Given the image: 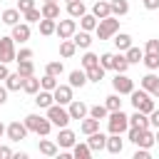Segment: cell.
<instances>
[{
  "mask_svg": "<svg viewBox=\"0 0 159 159\" xmlns=\"http://www.w3.org/2000/svg\"><path fill=\"white\" fill-rule=\"evenodd\" d=\"M45 117H47V119L52 122V127H57V129H62V127H67V124L72 122L67 107H65V104H57V102H52V104L45 109Z\"/></svg>",
  "mask_w": 159,
  "mask_h": 159,
  "instance_id": "1",
  "label": "cell"
},
{
  "mask_svg": "<svg viewBox=\"0 0 159 159\" xmlns=\"http://www.w3.org/2000/svg\"><path fill=\"white\" fill-rule=\"evenodd\" d=\"M114 32H119V17L114 15H107L102 20H97V27H94V35L99 40H112Z\"/></svg>",
  "mask_w": 159,
  "mask_h": 159,
  "instance_id": "2",
  "label": "cell"
},
{
  "mask_svg": "<svg viewBox=\"0 0 159 159\" xmlns=\"http://www.w3.org/2000/svg\"><path fill=\"white\" fill-rule=\"evenodd\" d=\"M22 122H25L27 132H35L37 137H47L50 129H52V122H50L47 117H42V114H27Z\"/></svg>",
  "mask_w": 159,
  "mask_h": 159,
  "instance_id": "3",
  "label": "cell"
},
{
  "mask_svg": "<svg viewBox=\"0 0 159 159\" xmlns=\"http://www.w3.org/2000/svg\"><path fill=\"white\" fill-rule=\"evenodd\" d=\"M107 129L109 134H124L129 129V117L122 112V109H114L107 114Z\"/></svg>",
  "mask_w": 159,
  "mask_h": 159,
  "instance_id": "4",
  "label": "cell"
},
{
  "mask_svg": "<svg viewBox=\"0 0 159 159\" xmlns=\"http://www.w3.org/2000/svg\"><path fill=\"white\" fill-rule=\"evenodd\" d=\"M5 137H7L10 142H22V139L27 137V127H25V122H20V119L10 122V124L5 127Z\"/></svg>",
  "mask_w": 159,
  "mask_h": 159,
  "instance_id": "5",
  "label": "cell"
},
{
  "mask_svg": "<svg viewBox=\"0 0 159 159\" xmlns=\"http://www.w3.org/2000/svg\"><path fill=\"white\" fill-rule=\"evenodd\" d=\"M15 40L7 35V37H0V62H5V65H10V62H15Z\"/></svg>",
  "mask_w": 159,
  "mask_h": 159,
  "instance_id": "6",
  "label": "cell"
},
{
  "mask_svg": "<svg viewBox=\"0 0 159 159\" xmlns=\"http://www.w3.org/2000/svg\"><path fill=\"white\" fill-rule=\"evenodd\" d=\"M75 32H77V20H75V17H70V20H57L55 35H57L60 40H70Z\"/></svg>",
  "mask_w": 159,
  "mask_h": 159,
  "instance_id": "7",
  "label": "cell"
},
{
  "mask_svg": "<svg viewBox=\"0 0 159 159\" xmlns=\"http://www.w3.org/2000/svg\"><path fill=\"white\" fill-rule=\"evenodd\" d=\"M112 87H114V92H119V94H129V92L134 89V80L127 77V72H117L114 80H112Z\"/></svg>",
  "mask_w": 159,
  "mask_h": 159,
  "instance_id": "8",
  "label": "cell"
},
{
  "mask_svg": "<svg viewBox=\"0 0 159 159\" xmlns=\"http://www.w3.org/2000/svg\"><path fill=\"white\" fill-rule=\"evenodd\" d=\"M30 35H32V30H30V22H17V25H12V32H10V37L15 40V45H25V42L30 40Z\"/></svg>",
  "mask_w": 159,
  "mask_h": 159,
  "instance_id": "9",
  "label": "cell"
},
{
  "mask_svg": "<svg viewBox=\"0 0 159 159\" xmlns=\"http://www.w3.org/2000/svg\"><path fill=\"white\" fill-rule=\"evenodd\" d=\"M139 87H142V89H147L152 97H159V75H154V72L144 75V77L139 80Z\"/></svg>",
  "mask_w": 159,
  "mask_h": 159,
  "instance_id": "10",
  "label": "cell"
},
{
  "mask_svg": "<svg viewBox=\"0 0 159 159\" xmlns=\"http://www.w3.org/2000/svg\"><path fill=\"white\" fill-rule=\"evenodd\" d=\"M52 97H55V102H57V104H65V107L75 99V97H72V87H70V84H57V87L52 89Z\"/></svg>",
  "mask_w": 159,
  "mask_h": 159,
  "instance_id": "11",
  "label": "cell"
},
{
  "mask_svg": "<svg viewBox=\"0 0 159 159\" xmlns=\"http://www.w3.org/2000/svg\"><path fill=\"white\" fill-rule=\"evenodd\" d=\"M55 142H57V147H60V149H72V144L77 142V134H75L72 129L62 127V129L57 132V139H55Z\"/></svg>",
  "mask_w": 159,
  "mask_h": 159,
  "instance_id": "12",
  "label": "cell"
},
{
  "mask_svg": "<svg viewBox=\"0 0 159 159\" xmlns=\"http://www.w3.org/2000/svg\"><path fill=\"white\" fill-rule=\"evenodd\" d=\"M67 112H70L72 119H84V117L89 114V107H87L84 102H80V99H72V102L67 104Z\"/></svg>",
  "mask_w": 159,
  "mask_h": 159,
  "instance_id": "13",
  "label": "cell"
},
{
  "mask_svg": "<svg viewBox=\"0 0 159 159\" xmlns=\"http://www.w3.org/2000/svg\"><path fill=\"white\" fill-rule=\"evenodd\" d=\"M87 144H89V149H92V152H102V149H104V144H107V134H102V132L97 129V132L87 134Z\"/></svg>",
  "mask_w": 159,
  "mask_h": 159,
  "instance_id": "14",
  "label": "cell"
},
{
  "mask_svg": "<svg viewBox=\"0 0 159 159\" xmlns=\"http://www.w3.org/2000/svg\"><path fill=\"white\" fill-rule=\"evenodd\" d=\"M20 20H22V12H20L17 7H7V10L0 12V22H5V25H10V27L17 25Z\"/></svg>",
  "mask_w": 159,
  "mask_h": 159,
  "instance_id": "15",
  "label": "cell"
},
{
  "mask_svg": "<svg viewBox=\"0 0 159 159\" xmlns=\"http://www.w3.org/2000/svg\"><path fill=\"white\" fill-rule=\"evenodd\" d=\"M104 149H107L109 154H122V149H124V139H122V134H109Z\"/></svg>",
  "mask_w": 159,
  "mask_h": 159,
  "instance_id": "16",
  "label": "cell"
},
{
  "mask_svg": "<svg viewBox=\"0 0 159 159\" xmlns=\"http://www.w3.org/2000/svg\"><path fill=\"white\" fill-rule=\"evenodd\" d=\"M72 42L77 45V50H89V45H92V35H89L87 30H77V32L72 35Z\"/></svg>",
  "mask_w": 159,
  "mask_h": 159,
  "instance_id": "17",
  "label": "cell"
},
{
  "mask_svg": "<svg viewBox=\"0 0 159 159\" xmlns=\"http://www.w3.org/2000/svg\"><path fill=\"white\" fill-rule=\"evenodd\" d=\"M67 84H70L72 89H77V87L82 89V87L87 84V72H84V70H72V72H70V82H67Z\"/></svg>",
  "mask_w": 159,
  "mask_h": 159,
  "instance_id": "18",
  "label": "cell"
},
{
  "mask_svg": "<svg viewBox=\"0 0 159 159\" xmlns=\"http://www.w3.org/2000/svg\"><path fill=\"white\" fill-rule=\"evenodd\" d=\"M22 75L20 72H10L7 77H5V87H7V92H20L22 89Z\"/></svg>",
  "mask_w": 159,
  "mask_h": 159,
  "instance_id": "19",
  "label": "cell"
},
{
  "mask_svg": "<svg viewBox=\"0 0 159 159\" xmlns=\"http://www.w3.org/2000/svg\"><path fill=\"white\" fill-rule=\"evenodd\" d=\"M52 102H55V97H52L50 89H37V92H35V104H37L40 109H47Z\"/></svg>",
  "mask_w": 159,
  "mask_h": 159,
  "instance_id": "20",
  "label": "cell"
},
{
  "mask_svg": "<svg viewBox=\"0 0 159 159\" xmlns=\"http://www.w3.org/2000/svg\"><path fill=\"white\" fill-rule=\"evenodd\" d=\"M37 149H40V154H45V157H57V152H60L57 142H52V139H40V142H37Z\"/></svg>",
  "mask_w": 159,
  "mask_h": 159,
  "instance_id": "21",
  "label": "cell"
},
{
  "mask_svg": "<svg viewBox=\"0 0 159 159\" xmlns=\"http://www.w3.org/2000/svg\"><path fill=\"white\" fill-rule=\"evenodd\" d=\"M92 15H94L97 20H102V17H107V15H112V7H109V0H97V2L92 5Z\"/></svg>",
  "mask_w": 159,
  "mask_h": 159,
  "instance_id": "22",
  "label": "cell"
},
{
  "mask_svg": "<svg viewBox=\"0 0 159 159\" xmlns=\"http://www.w3.org/2000/svg\"><path fill=\"white\" fill-rule=\"evenodd\" d=\"M112 42H114L117 52H124L127 47H132V35H127V32H114Z\"/></svg>",
  "mask_w": 159,
  "mask_h": 159,
  "instance_id": "23",
  "label": "cell"
},
{
  "mask_svg": "<svg viewBox=\"0 0 159 159\" xmlns=\"http://www.w3.org/2000/svg\"><path fill=\"white\" fill-rule=\"evenodd\" d=\"M72 157H75V159H89V157H92L89 144H87V142H75V144H72Z\"/></svg>",
  "mask_w": 159,
  "mask_h": 159,
  "instance_id": "24",
  "label": "cell"
},
{
  "mask_svg": "<svg viewBox=\"0 0 159 159\" xmlns=\"http://www.w3.org/2000/svg\"><path fill=\"white\" fill-rule=\"evenodd\" d=\"M40 12H42V17L57 20V17H60V2H42V5H40Z\"/></svg>",
  "mask_w": 159,
  "mask_h": 159,
  "instance_id": "25",
  "label": "cell"
},
{
  "mask_svg": "<svg viewBox=\"0 0 159 159\" xmlns=\"http://www.w3.org/2000/svg\"><path fill=\"white\" fill-rule=\"evenodd\" d=\"M84 12H87V7H84V0H75V2H67V15H70V17L80 20Z\"/></svg>",
  "mask_w": 159,
  "mask_h": 159,
  "instance_id": "26",
  "label": "cell"
},
{
  "mask_svg": "<svg viewBox=\"0 0 159 159\" xmlns=\"http://www.w3.org/2000/svg\"><path fill=\"white\" fill-rule=\"evenodd\" d=\"M129 127H142V129H147V127H152V124H149V114H144V112H139V109H134V114L129 117Z\"/></svg>",
  "mask_w": 159,
  "mask_h": 159,
  "instance_id": "27",
  "label": "cell"
},
{
  "mask_svg": "<svg viewBox=\"0 0 159 159\" xmlns=\"http://www.w3.org/2000/svg\"><path fill=\"white\" fill-rule=\"evenodd\" d=\"M37 27H40V35H42V37H50V35H55V27H57V20H50V17H42V20L37 22Z\"/></svg>",
  "mask_w": 159,
  "mask_h": 159,
  "instance_id": "28",
  "label": "cell"
},
{
  "mask_svg": "<svg viewBox=\"0 0 159 159\" xmlns=\"http://www.w3.org/2000/svg\"><path fill=\"white\" fill-rule=\"evenodd\" d=\"M75 52H77V45L72 42V37L70 40H60V57L70 60V57H75Z\"/></svg>",
  "mask_w": 159,
  "mask_h": 159,
  "instance_id": "29",
  "label": "cell"
},
{
  "mask_svg": "<svg viewBox=\"0 0 159 159\" xmlns=\"http://www.w3.org/2000/svg\"><path fill=\"white\" fill-rule=\"evenodd\" d=\"M109 7H112V15L114 17H124L129 12V2L127 0H109Z\"/></svg>",
  "mask_w": 159,
  "mask_h": 159,
  "instance_id": "30",
  "label": "cell"
},
{
  "mask_svg": "<svg viewBox=\"0 0 159 159\" xmlns=\"http://www.w3.org/2000/svg\"><path fill=\"white\" fill-rule=\"evenodd\" d=\"M124 57H127V62H129V65H139V62H142V57H144V50H139V47H134V45H132V47H127V50H124Z\"/></svg>",
  "mask_w": 159,
  "mask_h": 159,
  "instance_id": "31",
  "label": "cell"
},
{
  "mask_svg": "<svg viewBox=\"0 0 159 159\" xmlns=\"http://www.w3.org/2000/svg\"><path fill=\"white\" fill-rule=\"evenodd\" d=\"M84 72H87V82H97V84H99V82L104 80V72H107V70H104L102 65H94V67H89V70H84Z\"/></svg>",
  "mask_w": 159,
  "mask_h": 159,
  "instance_id": "32",
  "label": "cell"
},
{
  "mask_svg": "<svg viewBox=\"0 0 159 159\" xmlns=\"http://www.w3.org/2000/svg\"><path fill=\"white\" fill-rule=\"evenodd\" d=\"M37 89H40V80H37L35 75H30V77L22 80V92H25V94H32V97H35Z\"/></svg>",
  "mask_w": 159,
  "mask_h": 159,
  "instance_id": "33",
  "label": "cell"
},
{
  "mask_svg": "<svg viewBox=\"0 0 159 159\" xmlns=\"http://www.w3.org/2000/svg\"><path fill=\"white\" fill-rule=\"evenodd\" d=\"M80 129H82V134H92V132H97L99 129V119H94V117H84L82 122H80Z\"/></svg>",
  "mask_w": 159,
  "mask_h": 159,
  "instance_id": "34",
  "label": "cell"
},
{
  "mask_svg": "<svg viewBox=\"0 0 159 159\" xmlns=\"http://www.w3.org/2000/svg\"><path fill=\"white\" fill-rule=\"evenodd\" d=\"M94 27H97V17H94L92 12H84V15L80 17V30H87V32H94Z\"/></svg>",
  "mask_w": 159,
  "mask_h": 159,
  "instance_id": "35",
  "label": "cell"
},
{
  "mask_svg": "<svg viewBox=\"0 0 159 159\" xmlns=\"http://www.w3.org/2000/svg\"><path fill=\"white\" fill-rule=\"evenodd\" d=\"M112 70H114V72H127V70H129V62H127L124 52H117V55H114V60H112Z\"/></svg>",
  "mask_w": 159,
  "mask_h": 159,
  "instance_id": "36",
  "label": "cell"
},
{
  "mask_svg": "<svg viewBox=\"0 0 159 159\" xmlns=\"http://www.w3.org/2000/svg\"><path fill=\"white\" fill-rule=\"evenodd\" d=\"M82 70H89V67H94V65H99V55H94V52H89V50H84V55H82Z\"/></svg>",
  "mask_w": 159,
  "mask_h": 159,
  "instance_id": "37",
  "label": "cell"
},
{
  "mask_svg": "<svg viewBox=\"0 0 159 159\" xmlns=\"http://www.w3.org/2000/svg\"><path fill=\"white\" fill-rule=\"evenodd\" d=\"M104 107H107L109 112H114V109H122V94H119V92H114V94L104 97Z\"/></svg>",
  "mask_w": 159,
  "mask_h": 159,
  "instance_id": "38",
  "label": "cell"
},
{
  "mask_svg": "<svg viewBox=\"0 0 159 159\" xmlns=\"http://www.w3.org/2000/svg\"><path fill=\"white\" fill-rule=\"evenodd\" d=\"M157 142H154V132H152V127H147L144 132H142V139H139V144L137 147H144V149H152Z\"/></svg>",
  "mask_w": 159,
  "mask_h": 159,
  "instance_id": "39",
  "label": "cell"
},
{
  "mask_svg": "<svg viewBox=\"0 0 159 159\" xmlns=\"http://www.w3.org/2000/svg\"><path fill=\"white\" fill-rule=\"evenodd\" d=\"M142 62H144V67H147L149 72H157V70H159V55H152V52H144V57H142Z\"/></svg>",
  "mask_w": 159,
  "mask_h": 159,
  "instance_id": "40",
  "label": "cell"
},
{
  "mask_svg": "<svg viewBox=\"0 0 159 159\" xmlns=\"http://www.w3.org/2000/svg\"><path fill=\"white\" fill-rule=\"evenodd\" d=\"M154 107H157V104H154V97H152V94H147V97H142V99H139V104H137L134 109H139V112L149 114V112H152Z\"/></svg>",
  "mask_w": 159,
  "mask_h": 159,
  "instance_id": "41",
  "label": "cell"
},
{
  "mask_svg": "<svg viewBox=\"0 0 159 159\" xmlns=\"http://www.w3.org/2000/svg\"><path fill=\"white\" fill-rule=\"evenodd\" d=\"M22 20H25V22H30V25H32V22H40V20H42L40 7H30V10H25V12H22Z\"/></svg>",
  "mask_w": 159,
  "mask_h": 159,
  "instance_id": "42",
  "label": "cell"
},
{
  "mask_svg": "<svg viewBox=\"0 0 159 159\" xmlns=\"http://www.w3.org/2000/svg\"><path fill=\"white\" fill-rule=\"evenodd\" d=\"M45 72L60 80V77H62V72H65V65H62V60H60V62H47V67H45Z\"/></svg>",
  "mask_w": 159,
  "mask_h": 159,
  "instance_id": "43",
  "label": "cell"
},
{
  "mask_svg": "<svg viewBox=\"0 0 159 159\" xmlns=\"http://www.w3.org/2000/svg\"><path fill=\"white\" fill-rule=\"evenodd\" d=\"M17 72H20L22 77L35 75V65H32V60H22V62H17Z\"/></svg>",
  "mask_w": 159,
  "mask_h": 159,
  "instance_id": "44",
  "label": "cell"
},
{
  "mask_svg": "<svg viewBox=\"0 0 159 159\" xmlns=\"http://www.w3.org/2000/svg\"><path fill=\"white\" fill-rule=\"evenodd\" d=\"M57 84H60V82H57V77H52V75H47V72H45V77L40 80V89H50V92H52Z\"/></svg>",
  "mask_w": 159,
  "mask_h": 159,
  "instance_id": "45",
  "label": "cell"
},
{
  "mask_svg": "<svg viewBox=\"0 0 159 159\" xmlns=\"http://www.w3.org/2000/svg\"><path fill=\"white\" fill-rule=\"evenodd\" d=\"M107 114H109V109H107L104 104H94V107H89V117H94V119H107Z\"/></svg>",
  "mask_w": 159,
  "mask_h": 159,
  "instance_id": "46",
  "label": "cell"
},
{
  "mask_svg": "<svg viewBox=\"0 0 159 159\" xmlns=\"http://www.w3.org/2000/svg\"><path fill=\"white\" fill-rule=\"evenodd\" d=\"M142 127H129L127 129V142H132V144H139V139H142Z\"/></svg>",
  "mask_w": 159,
  "mask_h": 159,
  "instance_id": "47",
  "label": "cell"
},
{
  "mask_svg": "<svg viewBox=\"0 0 159 159\" xmlns=\"http://www.w3.org/2000/svg\"><path fill=\"white\" fill-rule=\"evenodd\" d=\"M22 60H32V50L30 47H20L15 52V62H22Z\"/></svg>",
  "mask_w": 159,
  "mask_h": 159,
  "instance_id": "48",
  "label": "cell"
},
{
  "mask_svg": "<svg viewBox=\"0 0 159 159\" xmlns=\"http://www.w3.org/2000/svg\"><path fill=\"white\" fill-rule=\"evenodd\" d=\"M112 60H114V52H102L99 55V65L104 70H112Z\"/></svg>",
  "mask_w": 159,
  "mask_h": 159,
  "instance_id": "49",
  "label": "cell"
},
{
  "mask_svg": "<svg viewBox=\"0 0 159 159\" xmlns=\"http://www.w3.org/2000/svg\"><path fill=\"white\" fill-rule=\"evenodd\" d=\"M144 52H152V55H159V40H157V37H152V40H147V45H144Z\"/></svg>",
  "mask_w": 159,
  "mask_h": 159,
  "instance_id": "50",
  "label": "cell"
},
{
  "mask_svg": "<svg viewBox=\"0 0 159 159\" xmlns=\"http://www.w3.org/2000/svg\"><path fill=\"white\" fill-rule=\"evenodd\" d=\"M30 7H35V0H17V10H20V12H25V10H30Z\"/></svg>",
  "mask_w": 159,
  "mask_h": 159,
  "instance_id": "51",
  "label": "cell"
},
{
  "mask_svg": "<svg viewBox=\"0 0 159 159\" xmlns=\"http://www.w3.org/2000/svg\"><path fill=\"white\" fill-rule=\"evenodd\" d=\"M149 124H152V127H154V129H157V127H159V109H157V107H154V109H152V112H149Z\"/></svg>",
  "mask_w": 159,
  "mask_h": 159,
  "instance_id": "52",
  "label": "cell"
},
{
  "mask_svg": "<svg viewBox=\"0 0 159 159\" xmlns=\"http://www.w3.org/2000/svg\"><path fill=\"white\" fill-rule=\"evenodd\" d=\"M0 159H12V149L5 147V144H0Z\"/></svg>",
  "mask_w": 159,
  "mask_h": 159,
  "instance_id": "53",
  "label": "cell"
},
{
  "mask_svg": "<svg viewBox=\"0 0 159 159\" xmlns=\"http://www.w3.org/2000/svg\"><path fill=\"white\" fill-rule=\"evenodd\" d=\"M134 159H149V149H144V147H139V149L134 152Z\"/></svg>",
  "mask_w": 159,
  "mask_h": 159,
  "instance_id": "54",
  "label": "cell"
},
{
  "mask_svg": "<svg viewBox=\"0 0 159 159\" xmlns=\"http://www.w3.org/2000/svg\"><path fill=\"white\" fill-rule=\"evenodd\" d=\"M142 5H144L147 10H157V7H159V0H142Z\"/></svg>",
  "mask_w": 159,
  "mask_h": 159,
  "instance_id": "55",
  "label": "cell"
},
{
  "mask_svg": "<svg viewBox=\"0 0 159 159\" xmlns=\"http://www.w3.org/2000/svg\"><path fill=\"white\" fill-rule=\"evenodd\" d=\"M7 94H10V92H7V87H5V84H0V104H5V102H7Z\"/></svg>",
  "mask_w": 159,
  "mask_h": 159,
  "instance_id": "56",
  "label": "cell"
},
{
  "mask_svg": "<svg viewBox=\"0 0 159 159\" xmlns=\"http://www.w3.org/2000/svg\"><path fill=\"white\" fill-rule=\"evenodd\" d=\"M7 75H10V70H7V65H5V62H0V80L5 82V77H7Z\"/></svg>",
  "mask_w": 159,
  "mask_h": 159,
  "instance_id": "57",
  "label": "cell"
},
{
  "mask_svg": "<svg viewBox=\"0 0 159 159\" xmlns=\"http://www.w3.org/2000/svg\"><path fill=\"white\" fill-rule=\"evenodd\" d=\"M12 159H27V152H17V154L12 152Z\"/></svg>",
  "mask_w": 159,
  "mask_h": 159,
  "instance_id": "58",
  "label": "cell"
},
{
  "mask_svg": "<svg viewBox=\"0 0 159 159\" xmlns=\"http://www.w3.org/2000/svg\"><path fill=\"white\" fill-rule=\"evenodd\" d=\"M0 137H5V124L0 122Z\"/></svg>",
  "mask_w": 159,
  "mask_h": 159,
  "instance_id": "59",
  "label": "cell"
},
{
  "mask_svg": "<svg viewBox=\"0 0 159 159\" xmlns=\"http://www.w3.org/2000/svg\"><path fill=\"white\" fill-rule=\"evenodd\" d=\"M154 142L159 144V127H157V132H154Z\"/></svg>",
  "mask_w": 159,
  "mask_h": 159,
  "instance_id": "60",
  "label": "cell"
},
{
  "mask_svg": "<svg viewBox=\"0 0 159 159\" xmlns=\"http://www.w3.org/2000/svg\"><path fill=\"white\" fill-rule=\"evenodd\" d=\"M42 2H60V0H42Z\"/></svg>",
  "mask_w": 159,
  "mask_h": 159,
  "instance_id": "61",
  "label": "cell"
},
{
  "mask_svg": "<svg viewBox=\"0 0 159 159\" xmlns=\"http://www.w3.org/2000/svg\"><path fill=\"white\" fill-rule=\"evenodd\" d=\"M65 2H75V0H65Z\"/></svg>",
  "mask_w": 159,
  "mask_h": 159,
  "instance_id": "62",
  "label": "cell"
}]
</instances>
